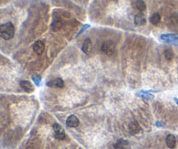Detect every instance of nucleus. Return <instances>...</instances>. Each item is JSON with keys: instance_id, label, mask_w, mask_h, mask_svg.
<instances>
[{"instance_id": "nucleus-1", "label": "nucleus", "mask_w": 178, "mask_h": 149, "mask_svg": "<svg viewBox=\"0 0 178 149\" xmlns=\"http://www.w3.org/2000/svg\"><path fill=\"white\" fill-rule=\"evenodd\" d=\"M15 34V27L12 23L8 22L0 26V36L5 40L11 39Z\"/></svg>"}, {"instance_id": "nucleus-2", "label": "nucleus", "mask_w": 178, "mask_h": 149, "mask_svg": "<svg viewBox=\"0 0 178 149\" xmlns=\"http://www.w3.org/2000/svg\"><path fill=\"white\" fill-rule=\"evenodd\" d=\"M101 51L108 56L113 55L116 51V44L112 40H108L103 43L101 46Z\"/></svg>"}, {"instance_id": "nucleus-3", "label": "nucleus", "mask_w": 178, "mask_h": 149, "mask_svg": "<svg viewBox=\"0 0 178 149\" xmlns=\"http://www.w3.org/2000/svg\"><path fill=\"white\" fill-rule=\"evenodd\" d=\"M53 131H54V137L58 141H63L65 139V132L64 129L62 127V126L58 123H55L53 125Z\"/></svg>"}, {"instance_id": "nucleus-4", "label": "nucleus", "mask_w": 178, "mask_h": 149, "mask_svg": "<svg viewBox=\"0 0 178 149\" xmlns=\"http://www.w3.org/2000/svg\"><path fill=\"white\" fill-rule=\"evenodd\" d=\"M47 86L51 87V88H63L64 85V80L60 78H56L51 79L49 82H47Z\"/></svg>"}, {"instance_id": "nucleus-5", "label": "nucleus", "mask_w": 178, "mask_h": 149, "mask_svg": "<svg viewBox=\"0 0 178 149\" xmlns=\"http://www.w3.org/2000/svg\"><path fill=\"white\" fill-rule=\"evenodd\" d=\"M33 51H34L36 54L38 55H41L43 53L44 49H45V46H44V43L41 41V40H38L34 43L33 46H32Z\"/></svg>"}, {"instance_id": "nucleus-6", "label": "nucleus", "mask_w": 178, "mask_h": 149, "mask_svg": "<svg viewBox=\"0 0 178 149\" xmlns=\"http://www.w3.org/2000/svg\"><path fill=\"white\" fill-rule=\"evenodd\" d=\"M79 124H80V120L75 115H70L66 119V125L69 127H76L79 126Z\"/></svg>"}, {"instance_id": "nucleus-7", "label": "nucleus", "mask_w": 178, "mask_h": 149, "mask_svg": "<svg viewBox=\"0 0 178 149\" xmlns=\"http://www.w3.org/2000/svg\"><path fill=\"white\" fill-rule=\"evenodd\" d=\"M162 41L167 43H173L178 41L177 34H162L160 37Z\"/></svg>"}, {"instance_id": "nucleus-8", "label": "nucleus", "mask_w": 178, "mask_h": 149, "mask_svg": "<svg viewBox=\"0 0 178 149\" xmlns=\"http://www.w3.org/2000/svg\"><path fill=\"white\" fill-rule=\"evenodd\" d=\"M129 131L131 134H137L141 131L140 125L137 121H132L129 125Z\"/></svg>"}, {"instance_id": "nucleus-9", "label": "nucleus", "mask_w": 178, "mask_h": 149, "mask_svg": "<svg viewBox=\"0 0 178 149\" xmlns=\"http://www.w3.org/2000/svg\"><path fill=\"white\" fill-rule=\"evenodd\" d=\"M20 86L27 93H32L34 91V86L28 80H21L20 81Z\"/></svg>"}, {"instance_id": "nucleus-10", "label": "nucleus", "mask_w": 178, "mask_h": 149, "mask_svg": "<svg viewBox=\"0 0 178 149\" xmlns=\"http://www.w3.org/2000/svg\"><path fill=\"white\" fill-rule=\"evenodd\" d=\"M91 48H92V42L90 40V38H86L84 44H83L82 51H84L85 54H89V52L91 51Z\"/></svg>"}, {"instance_id": "nucleus-11", "label": "nucleus", "mask_w": 178, "mask_h": 149, "mask_svg": "<svg viewBox=\"0 0 178 149\" xmlns=\"http://www.w3.org/2000/svg\"><path fill=\"white\" fill-rule=\"evenodd\" d=\"M176 144V139L173 134H169L166 137V145L170 149H174Z\"/></svg>"}, {"instance_id": "nucleus-12", "label": "nucleus", "mask_w": 178, "mask_h": 149, "mask_svg": "<svg viewBox=\"0 0 178 149\" xmlns=\"http://www.w3.org/2000/svg\"><path fill=\"white\" fill-rule=\"evenodd\" d=\"M115 149H128L129 148V141L123 139H120L114 144Z\"/></svg>"}, {"instance_id": "nucleus-13", "label": "nucleus", "mask_w": 178, "mask_h": 149, "mask_svg": "<svg viewBox=\"0 0 178 149\" xmlns=\"http://www.w3.org/2000/svg\"><path fill=\"white\" fill-rule=\"evenodd\" d=\"M134 21H135V24L136 26H144L146 24V18H145L143 13L139 12L135 16Z\"/></svg>"}, {"instance_id": "nucleus-14", "label": "nucleus", "mask_w": 178, "mask_h": 149, "mask_svg": "<svg viewBox=\"0 0 178 149\" xmlns=\"http://www.w3.org/2000/svg\"><path fill=\"white\" fill-rule=\"evenodd\" d=\"M63 26V22L61 19H55L51 24V30L57 31L60 30Z\"/></svg>"}, {"instance_id": "nucleus-15", "label": "nucleus", "mask_w": 178, "mask_h": 149, "mask_svg": "<svg viewBox=\"0 0 178 149\" xmlns=\"http://www.w3.org/2000/svg\"><path fill=\"white\" fill-rule=\"evenodd\" d=\"M136 96H139L141 98L146 99H150L154 98V95L151 94L148 91H141L139 93H136Z\"/></svg>"}, {"instance_id": "nucleus-16", "label": "nucleus", "mask_w": 178, "mask_h": 149, "mask_svg": "<svg viewBox=\"0 0 178 149\" xmlns=\"http://www.w3.org/2000/svg\"><path fill=\"white\" fill-rule=\"evenodd\" d=\"M149 21L150 23L154 25V26H157L158 25L160 21H161V16H160V14L159 13H154L151 17H149Z\"/></svg>"}, {"instance_id": "nucleus-17", "label": "nucleus", "mask_w": 178, "mask_h": 149, "mask_svg": "<svg viewBox=\"0 0 178 149\" xmlns=\"http://www.w3.org/2000/svg\"><path fill=\"white\" fill-rule=\"evenodd\" d=\"M136 6L140 12H144V11L146 10V4L143 0H136Z\"/></svg>"}, {"instance_id": "nucleus-18", "label": "nucleus", "mask_w": 178, "mask_h": 149, "mask_svg": "<svg viewBox=\"0 0 178 149\" xmlns=\"http://www.w3.org/2000/svg\"><path fill=\"white\" fill-rule=\"evenodd\" d=\"M173 57H174V53H173L172 50L171 49H166L164 51V58L166 59V60L170 61L173 59Z\"/></svg>"}, {"instance_id": "nucleus-19", "label": "nucleus", "mask_w": 178, "mask_h": 149, "mask_svg": "<svg viewBox=\"0 0 178 149\" xmlns=\"http://www.w3.org/2000/svg\"><path fill=\"white\" fill-rule=\"evenodd\" d=\"M32 80L34 81L35 85H37V86H39L40 85V82L42 80V78L40 75H38V74H36L34 76L32 77Z\"/></svg>"}, {"instance_id": "nucleus-20", "label": "nucleus", "mask_w": 178, "mask_h": 149, "mask_svg": "<svg viewBox=\"0 0 178 149\" xmlns=\"http://www.w3.org/2000/svg\"><path fill=\"white\" fill-rule=\"evenodd\" d=\"M170 21L172 24H177L178 23V13H173L170 17Z\"/></svg>"}, {"instance_id": "nucleus-21", "label": "nucleus", "mask_w": 178, "mask_h": 149, "mask_svg": "<svg viewBox=\"0 0 178 149\" xmlns=\"http://www.w3.org/2000/svg\"><path fill=\"white\" fill-rule=\"evenodd\" d=\"M88 27H89V25H85V26H84V27H83V28H82V29H81V31H79V33H78V34H77V36H78V35H80L81 33H82V32H83V31H84L86 30V29H87V28H88Z\"/></svg>"}, {"instance_id": "nucleus-22", "label": "nucleus", "mask_w": 178, "mask_h": 149, "mask_svg": "<svg viewBox=\"0 0 178 149\" xmlns=\"http://www.w3.org/2000/svg\"><path fill=\"white\" fill-rule=\"evenodd\" d=\"M174 101L176 103V105L178 106V99L177 98H174Z\"/></svg>"}]
</instances>
